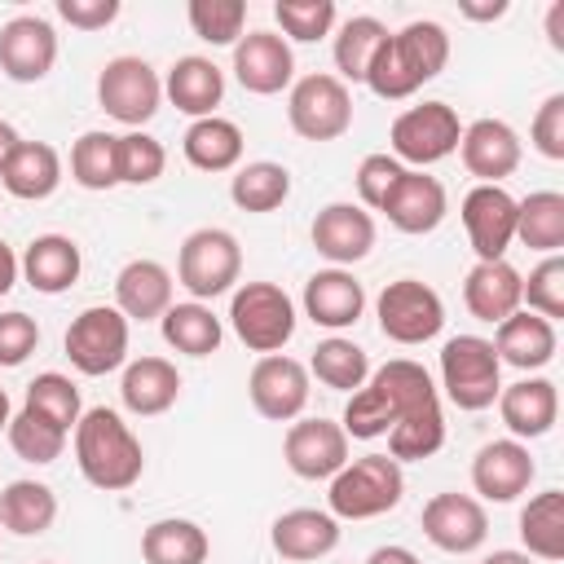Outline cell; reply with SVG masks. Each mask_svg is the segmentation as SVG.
<instances>
[{
  "instance_id": "obj_1",
  "label": "cell",
  "mask_w": 564,
  "mask_h": 564,
  "mask_svg": "<svg viewBox=\"0 0 564 564\" xmlns=\"http://www.w3.org/2000/svg\"><path fill=\"white\" fill-rule=\"evenodd\" d=\"M445 62H449V31L432 18H414L401 31H388V40L379 44L366 70V88L383 101H405L427 79H436Z\"/></svg>"
},
{
  "instance_id": "obj_2",
  "label": "cell",
  "mask_w": 564,
  "mask_h": 564,
  "mask_svg": "<svg viewBox=\"0 0 564 564\" xmlns=\"http://www.w3.org/2000/svg\"><path fill=\"white\" fill-rule=\"evenodd\" d=\"M75 463L79 476L101 489V494H123L141 480L145 471V449L137 441V432L123 423L119 410L110 405H93L79 414L75 423Z\"/></svg>"
},
{
  "instance_id": "obj_3",
  "label": "cell",
  "mask_w": 564,
  "mask_h": 564,
  "mask_svg": "<svg viewBox=\"0 0 564 564\" xmlns=\"http://www.w3.org/2000/svg\"><path fill=\"white\" fill-rule=\"evenodd\" d=\"M405 498V471L388 454L348 458L326 489V511L335 520H375Z\"/></svg>"
},
{
  "instance_id": "obj_4",
  "label": "cell",
  "mask_w": 564,
  "mask_h": 564,
  "mask_svg": "<svg viewBox=\"0 0 564 564\" xmlns=\"http://www.w3.org/2000/svg\"><path fill=\"white\" fill-rule=\"evenodd\" d=\"M436 375H441L436 392H445L449 405H458L467 414L489 410L502 392V361L485 335H449L441 344Z\"/></svg>"
},
{
  "instance_id": "obj_5",
  "label": "cell",
  "mask_w": 564,
  "mask_h": 564,
  "mask_svg": "<svg viewBox=\"0 0 564 564\" xmlns=\"http://www.w3.org/2000/svg\"><path fill=\"white\" fill-rule=\"evenodd\" d=\"M238 278H242V247L229 229L203 225V229L185 234V242L176 251V282L189 291V300L207 304V300L234 291Z\"/></svg>"
},
{
  "instance_id": "obj_6",
  "label": "cell",
  "mask_w": 564,
  "mask_h": 564,
  "mask_svg": "<svg viewBox=\"0 0 564 564\" xmlns=\"http://www.w3.org/2000/svg\"><path fill=\"white\" fill-rule=\"evenodd\" d=\"M229 326L251 352H282L295 335V300L278 282H242L229 295Z\"/></svg>"
},
{
  "instance_id": "obj_7",
  "label": "cell",
  "mask_w": 564,
  "mask_h": 564,
  "mask_svg": "<svg viewBox=\"0 0 564 564\" xmlns=\"http://www.w3.org/2000/svg\"><path fill=\"white\" fill-rule=\"evenodd\" d=\"M97 106L115 123H123L128 132H137V128H145L159 115V106H163V79H159V70L145 57L119 53L97 75Z\"/></svg>"
},
{
  "instance_id": "obj_8",
  "label": "cell",
  "mask_w": 564,
  "mask_h": 564,
  "mask_svg": "<svg viewBox=\"0 0 564 564\" xmlns=\"http://www.w3.org/2000/svg\"><path fill=\"white\" fill-rule=\"evenodd\" d=\"M286 123L304 141H339L352 128V93L330 70L300 75L286 88Z\"/></svg>"
},
{
  "instance_id": "obj_9",
  "label": "cell",
  "mask_w": 564,
  "mask_h": 564,
  "mask_svg": "<svg viewBox=\"0 0 564 564\" xmlns=\"http://www.w3.org/2000/svg\"><path fill=\"white\" fill-rule=\"evenodd\" d=\"M458 137H463V123H458V110L449 101H423V106H410L392 119L388 128V154L414 172L449 159L458 150Z\"/></svg>"
},
{
  "instance_id": "obj_10",
  "label": "cell",
  "mask_w": 564,
  "mask_h": 564,
  "mask_svg": "<svg viewBox=\"0 0 564 564\" xmlns=\"http://www.w3.org/2000/svg\"><path fill=\"white\" fill-rule=\"evenodd\" d=\"M375 317H379L383 339H392L401 348H414V344H427V339L441 335L445 300L436 295V286H427L419 278H397V282H388L379 291Z\"/></svg>"
},
{
  "instance_id": "obj_11",
  "label": "cell",
  "mask_w": 564,
  "mask_h": 564,
  "mask_svg": "<svg viewBox=\"0 0 564 564\" xmlns=\"http://www.w3.org/2000/svg\"><path fill=\"white\" fill-rule=\"evenodd\" d=\"M70 366L88 379H101L119 366H128V317L115 304H88L70 317L62 339Z\"/></svg>"
},
{
  "instance_id": "obj_12",
  "label": "cell",
  "mask_w": 564,
  "mask_h": 564,
  "mask_svg": "<svg viewBox=\"0 0 564 564\" xmlns=\"http://www.w3.org/2000/svg\"><path fill=\"white\" fill-rule=\"evenodd\" d=\"M423 538L445 551V555H471L485 546L489 538V516H485V502L471 498V494H458V489H445V494H432L423 502Z\"/></svg>"
},
{
  "instance_id": "obj_13",
  "label": "cell",
  "mask_w": 564,
  "mask_h": 564,
  "mask_svg": "<svg viewBox=\"0 0 564 564\" xmlns=\"http://www.w3.org/2000/svg\"><path fill=\"white\" fill-rule=\"evenodd\" d=\"M247 397L251 410L269 423H295L308 405V366L286 357V352H269L251 366L247 375Z\"/></svg>"
},
{
  "instance_id": "obj_14",
  "label": "cell",
  "mask_w": 564,
  "mask_h": 564,
  "mask_svg": "<svg viewBox=\"0 0 564 564\" xmlns=\"http://www.w3.org/2000/svg\"><path fill=\"white\" fill-rule=\"evenodd\" d=\"M458 216L476 260H507V247L516 242V198L502 185H471Z\"/></svg>"
},
{
  "instance_id": "obj_15",
  "label": "cell",
  "mask_w": 564,
  "mask_h": 564,
  "mask_svg": "<svg viewBox=\"0 0 564 564\" xmlns=\"http://www.w3.org/2000/svg\"><path fill=\"white\" fill-rule=\"evenodd\" d=\"M282 458L300 480H330L348 463V436L335 419H295L282 436Z\"/></svg>"
},
{
  "instance_id": "obj_16",
  "label": "cell",
  "mask_w": 564,
  "mask_h": 564,
  "mask_svg": "<svg viewBox=\"0 0 564 564\" xmlns=\"http://www.w3.org/2000/svg\"><path fill=\"white\" fill-rule=\"evenodd\" d=\"M533 476H538V463L529 445L516 436L489 441L471 458V489L480 494V502H516L520 494H529Z\"/></svg>"
},
{
  "instance_id": "obj_17",
  "label": "cell",
  "mask_w": 564,
  "mask_h": 564,
  "mask_svg": "<svg viewBox=\"0 0 564 564\" xmlns=\"http://www.w3.org/2000/svg\"><path fill=\"white\" fill-rule=\"evenodd\" d=\"M57 62V31L40 13H18L0 26V70L13 84H40Z\"/></svg>"
},
{
  "instance_id": "obj_18",
  "label": "cell",
  "mask_w": 564,
  "mask_h": 564,
  "mask_svg": "<svg viewBox=\"0 0 564 564\" xmlns=\"http://www.w3.org/2000/svg\"><path fill=\"white\" fill-rule=\"evenodd\" d=\"M458 159L480 185H502L520 167L524 145L507 119H471L458 137Z\"/></svg>"
},
{
  "instance_id": "obj_19",
  "label": "cell",
  "mask_w": 564,
  "mask_h": 564,
  "mask_svg": "<svg viewBox=\"0 0 564 564\" xmlns=\"http://www.w3.org/2000/svg\"><path fill=\"white\" fill-rule=\"evenodd\" d=\"M234 79L256 93V97H273L282 88L295 84V53L278 31H247L234 44Z\"/></svg>"
},
{
  "instance_id": "obj_20",
  "label": "cell",
  "mask_w": 564,
  "mask_h": 564,
  "mask_svg": "<svg viewBox=\"0 0 564 564\" xmlns=\"http://www.w3.org/2000/svg\"><path fill=\"white\" fill-rule=\"evenodd\" d=\"M313 251L330 260V269H348L357 260L370 256L375 247V216L357 203H326L317 216H313Z\"/></svg>"
},
{
  "instance_id": "obj_21",
  "label": "cell",
  "mask_w": 564,
  "mask_h": 564,
  "mask_svg": "<svg viewBox=\"0 0 564 564\" xmlns=\"http://www.w3.org/2000/svg\"><path fill=\"white\" fill-rule=\"evenodd\" d=\"M498 414L516 441H538L560 419V388L546 375H524L498 392Z\"/></svg>"
},
{
  "instance_id": "obj_22",
  "label": "cell",
  "mask_w": 564,
  "mask_h": 564,
  "mask_svg": "<svg viewBox=\"0 0 564 564\" xmlns=\"http://www.w3.org/2000/svg\"><path fill=\"white\" fill-rule=\"evenodd\" d=\"M339 520L317 507H291L269 524V546L291 564H313L339 546Z\"/></svg>"
},
{
  "instance_id": "obj_23",
  "label": "cell",
  "mask_w": 564,
  "mask_h": 564,
  "mask_svg": "<svg viewBox=\"0 0 564 564\" xmlns=\"http://www.w3.org/2000/svg\"><path fill=\"white\" fill-rule=\"evenodd\" d=\"M445 212H449V194H445V185H441L436 176H427V172H414V167L401 172L397 189H392L388 203H383L388 225L401 229V234H410V238L432 234V229L445 220Z\"/></svg>"
},
{
  "instance_id": "obj_24",
  "label": "cell",
  "mask_w": 564,
  "mask_h": 564,
  "mask_svg": "<svg viewBox=\"0 0 564 564\" xmlns=\"http://www.w3.org/2000/svg\"><path fill=\"white\" fill-rule=\"evenodd\" d=\"M366 313V286L348 269H317L304 282V317L322 330H348Z\"/></svg>"
},
{
  "instance_id": "obj_25",
  "label": "cell",
  "mask_w": 564,
  "mask_h": 564,
  "mask_svg": "<svg viewBox=\"0 0 564 564\" xmlns=\"http://www.w3.org/2000/svg\"><path fill=\"white\" fill-rule=\"evenodd\" d=\"M18 269H22V278H26L31 291L62 295V291H70L79 282L84 256H79V242L75 238H66V234H40L18 256Z\"/></svg>"
},
{
  "instance_id": "obj_26",
  "label": "cell",
  "mask_w": 564,
  "mask_h": 564,
  "mask_svg": "<svg viewBox=\"0 0 564 564\" xmlns=\"http://www.w3.org/2000/svg\"><path fill=\"white\" fill-rule=\"evenodd\" d=\"M520 286H524V278H520L516 264H507V260H476L467 269V278H463V304H467V313L476 322L498 326V322H507L520 308Z\"/></svg>"
},
{
  "instance_id": "obj_27",
  "label": "cell",
  "mask_w": 564,
  "mask_h": 564,
  "mask_svg": "<svg viewBox=\"0 0 564 564\" xmlns=\"http://www.w3.org/2000/svg\"><path fill=\"white\" fill-rule=\"evenodd\" d=\"M489 344H494L502 366H516V370L529 375V370L551 366V357L560 348V335H555V322H546V317H538L529 308H516L507 322H498Z\"/></svg>"
},
{
  "instance_id": "obj_28",
  "label": "cell",
  "mask_w": 564,
  "mask_h": 564,
  "mask_svg": "<svg viewBox=\"0 0 564 564\" xmlns=\"http://www.w3.org/2000/svg\"><path fill=\"white\" fill-rule=\"evenodd\" d=\"M163 97H167L181 115L207 119V115H216V106L225 101V70H220L212 57H203V53H185V57L172 62V70H167V79H163Z\"/></svg>"
},
{
  "instance_id": "obj_29",
  "label": "cell",
  "mask_w": 564,
  "mask_h": 564,
  "mask_svg": "<svg viewBox=\"0 0 564 564\" xmlns=\"http://www.w3.org/2000/svg\"><path fill=\"white\" fill-rule=\"evenodd\" d=\"M0 185L22 203H44L62 185V154L48 141H18L0 163Z\"/></svg>"
},
{
  "instance_id": "obj_30",
  "label": "cell",
  "mask_w": 564,
  "mask_h": 564,
  "mask_svg": "<svg viewBox=\"0 0 564 564\" xmlns=\"http://www.w3.org/2000/svg\"><path fill=\"white\" fill-rule=\"evenodd\" d=\"M115 308L128 317V322H154L172 308V273L167 264L141 256V260H128L119 273H115Z\"/></svg>"
},
{
  "instance_id": "obj_31",
  "label": "cell",
  "mask_w": 564,
  "mask_h": 564,
  "mask_svg": "<svg viewBox=\"0 0 564 564\" xmlns=\"http://www.w3.org/2000/svg\"><path fill=\"white\" fill-rule=\"evenodd\" d=\"M176 397H181V370L167 357H137L123 366L119 401L128 414H137V419L167 414L176 405Z\"/></svg>"
},
{
  "instance_id": "obj_32",
  "label": "cell",
  "mask_w": 564,
  "mask_h": 564,
  "mask_svg": "<svg viewBox=\"0 0 564 564\" xmlns=\"http://www.w3.org/2000/svg\"><path fill=\"white\" fill-rule=\"evenodd\" d=\"M181 150H185V163L198 172H234L242 163V128L220 115L194 119L181 137Z\"/></svg>"
},
{
  "instance_id": "obj_33",
  "label": "cell",
  "mask_w": 564,
  "mask_h": 564,
  "mask_svg": "<svg viewBox=\"0 0 564 564\" xmlns=\"http://www.w3.org/2000/svg\"><path fill=\"white\" fill-rule=\"evenodd\" d=\"M57 520V494L44 480H9L0 489V529L13 538H40Z\"/></svg>"
},
{
  "instance_id": "obj_34",
  "label": "cell",
  "mask_w": 564,
  "mask_h": 564,
  "mask_svg": "<svg viewBox=\"0 0 564 564\" xmlns=\"http://www.w3.org/2000/svg\"><path fill=\"white\" fill-rule=\"evenodd\" d=\"M207 529L185 516H163L145 524L141 533V560L145 564H207Z\"/></svg>"
},
{
  "instance_id": "obj_35",
  "label": "cell",
  "mask_w": 564,
  "mask_h": 564,
  "mask_svg": "<svg viewBox=\"0 0 564 564\" xmlns=\"http://www.w3.org/2000/svg\"><path fill=\"white\" fill-rule=\"evenodd\" d=\"M159 330H163V344L185 357H212L225 339L220 317L198 300H181V304L172 300V308L159 317Z\"/></svg>"
},
{
  "instance_id": "obj_36",
  "label": "cell",
  "mask_w": 564,
  "mask_h": 564,
  "mask_svg": "<svg viewBox=\"0 0 564 564\" xmlns=\"http://www.w3.org/2000/svg\"><path fill=\"white\" fill-rule=\"evenodd\" d=\"M516 242L542 256H560L564 247V194L560 189H533L529 198H516Z\"/></svg>"
},
{
  "instance_id": "obj_37",
  "label": "cell",
  "mask_w": 564,
  "mask_h": 564,
  "mask_svg": "<svg viewBox=\"0 0 564 564\" xmlns=\"http://www.w3.org/2000/svg\"><path fill=\"white\" fill-rule=\"evenodd\" d=\"M388 40V26L370 13H352L335 26V44H330V57H335V79H352V84H366V70L379 53V44Z\"/></svg>"
},
{
  "instance_id": "obj_38",
  "label": "cell",
  "mask_w": 564,
  "mask_h": 564,
  "mask_svg": "<svg viewBox=\"0 0 564 564\" xmlns=\"http://www.w3.org/2000/svg\"><path fill=\"white\" fill-rule=\"evenodd\" d=\"M229 198H234L238 212H256V216L278 212L291 198V172L282 163H273V159L242 163L229 176Z\"/></svg>"
},
{
  "instance_id": "obj_39",
  "label": "cell",
  "mask_w": 564,
  "mask_h": 564,
  "mask_svg": "<svg viewBox=\"0 0 564 564\" xmlns=\"http://www.w3.org/2000/svg\"><path fill=\"white\" fill-rule=\"evenodd\" d=\"M520 542L533 560H564V494L542 489L520 507Z\"/></svg>"
},
{
  "instance_id": "obj_40",
  "label": "cell",
  "mask_w": 564,
  "mask_h": 564,
  "mask_svg": "<svg viewBox=\"0 0 564 564\" xmlns=\"http://www.w3.org/2000/svg\"><path fill=\"white\" fill-rule=\"evenodd\" d=\"M308 379H317L322 388H330V392H357L366 379H370V357H366V348L361 344H352V339H344V335H330V339H322L317 348H313V357H308Z\"/></svg>"
},
{
  "instance_id": "obj_41",
  "label": "cell",
  "mask_w": 564,
  "mask_h": 564,
  "mask_svg": "<svg viewBox=\"0 0 564 564\" xmlns=\"http://www.w3.org/2000/svg\"><path fill=\"white\" fill-rule=\"evenodd\" d=\"M70 181L79 189H93V194L115 189L119 185V137L101 132V128L75 137V145H70Z\"/></svg>"
},
{
  "instance_id": "obj_42",
  "label": "cell",
  "mask_w": 564,
  "mask_h": 564,
  "mask_svg": "<svg viewBox=\"0 0 564 564\" xmlns=\"http://www.w3.org/2000/svg\"><path fill=\"white\" fill-rule=\"evenodd\" d=\"M441 445H445V410H441V401H432V405L405 414V419L388 432V458H397V463H423V458H432Z\"/></svg>"
},
{
  "instance_id": "obj_43",
  "label": "cell",
  "mask_w": 564,
  "mask_h": 564,
  "mask_svg": "<svg viewBox=\"0 0 564 564\" xmlns=\"http://www.w3.org/2000/svg\"><path fill=\"white\" fill-rule=\"evenodd\" d=\"M22 405L35 410L40 419L57 423L62 432H75V423H79V414H84V405H79V388H75V379L62 375V370H44V375H35V379L26 383V401H22Z\"/></svg>"
},
{
  "instance_id": "obj_44",
  "label": "cell",
  "mask_w": 564,
  "mask_h": 564,
  "mask_svg": "<svg viewBox=\"0 0 564 564\" xmlns=\"http://www.w3.org/2000/svg\"><path fill=\"white\" fill-rule=\"evenodd\" d=\"M4 436H9V449H13L22 463L44 467V463H57V458H62V449H66V436H70V432H62L57 423H48V419H40L35 410H26V405H22V410L9 419Z\"/></svg>"
},
{
  "instance_id": "obj_45",
  "label": "cell",
  "mask_w": 564,
  "mask_h": 564,
  "mask_svg": "<svg viewBox=\"0 0 564 564\" xmlns=\"http://www.w3.org/2000/svg\"><path fill=\"white\" fill-rule=\"evenodd\" d=\"M273 22L282 26V40L291 44H317L326 35H335L339 9L335 0H278L273 4Z\"/></svg>"
},
{
  "instance_id": "obj_46",
  "label": "cell",
  "mask_w": 564,
  "mask_h": 564,
  "mask_svg": "<svg viewBox=\"0 0 564 564\" xmlns=\"http://www.w3.org/2000/svg\"><path fill=\"white\" fill-rule=\"evenodd\" d=\"M194 35L212 48H234L242 40V26H247V4L242 0H189L185 9Z\"/></svg>"
},
{
  "instance_id": "obj_47",
  "label": "cell",
  "mask_w": 564,
  "mask_h": 564,
  "mask_svg": "<svg viewBox=\"0 0 564 564\" xmlns=\"http://www.w3.org/2000/svg\"><path fill=\"white\" fill-rule=\"evenodd\" d=\"M167 167V150L145 128L119 132V185H154Z\"/></svg>"
},
{
  "instance_id": "obj_48",
  "label": "cell",
  "mask_w": 564,
  "mask_h": 564,
  "mask_svg": "<svg viewBox=\"0 0 564 564\" xmlns=\"http://www.w3.org/2000/svg\"><path fill=\"white\" fill-rule=\"evenodd\" d=\"M520 304H529V313H538L546 322L564 317V256H542L529 269L524 286H520Z\"/></svg>"
},
{
  "instance_id": "obj_49",
  "label": "cell",
  "mask_w": 564,
  "mask_h": 564,
  "mask_svg": "<svg viewBox=\"0 0 564 564\" xmlns=\"http://www.w3.org/2000/svg\"><path fill=\"white\" fill-rule=\"evenodd\" d=\"M401 172H405V167H401L392 154H366V159L357 163V176H352V185H357V207L383 212V203H388V194L397 189Z\"/></svg>"
},
{
  "instance_id": "obj_50",
  "label": "cell",
  "mask_w": 564,
  "mask_h": 564,
  "mask_svg": "<svg viewBox=\"0 0 564 564\" xmlns=\"http://www.w3.org/2000/svg\"><path fill=\"white\" fill-rule=\"evenodd\" d=\"M35 348H40V326H35V317L22 313V308L0 313V366L13 370V366H22Z\"/></svg>"
},
{
  "instance_id": "obj_51",
  "label": "cell",
  "mask_w": 564,
  "mask_h": 564,
  "mask_svg": "<svg viewBox=\"0 0 564 564\" xmlns=\"http://www.w3.org/2000/svg\"><path fill=\"white\" fill-rule=\"evenodd\" d=\"M529 141H533V150H538L542 159L564 163V93H551V97L538 106V115H533V123H529Z\"/></svg>"
},
{
  "instance_id": "obj_52",
  "label": "cell",
  "mask_w": 564,
  "mask_h": 564,
  "mask_svg": "<svg viewBox=\"0 0 564 564\" xmlns=\"http://www.w3.org/2000/svg\"><path fill=\"white\" fill-rule=\"evenodd\" d=\"M57 18L75 31H106L119 18V0H57Z\"/></svg>"
},
{
  "instance_id": "obj_53",
  "label": "cell",
  "mask_w": 564,
  "mask_h": 564,
  "mask_svg": "<svg viewBox=\"0 0 564 564\" xmlns=\"http://www.w3.org/2000/svg\"><path fill=\"white\" fill-rule=\"evenodd\" d=\"M18 278H22V269H18V251H13V247L0 238V300H4V295L18 286Z\"/></svg>"
},
{
  "instance_id": "obj_54",
  "label": "cell",
  "mask_w": 564,
  "mask_h": 564,
  "mask_svg": "<svg viewBox=\"0 0 564 564\" xmlns=\"http://www.w3.org/2000/svg\"><path fill=\"white\" fill-rule=\"evenodd\" d=\"M366 564H419V555H414L410 546L388 542V546H375V551L366 555Z\"/></svg>"
},
{
  "instance_id": "obj_55",
  "label": "cell",
  "mask_w": 564,
  "mask_h": 564,
  "mask_svg": "<svg viewBox=\"0 0 564 564\" xmlns=\"http://www.w3.org/2000/svg\"><path fill=\"white\" fill-rule=\"evenodd\" d=\"M458 13L471 18V22H494V18L507 13V0H494V4H458Z\"/></svg>"
},
{
  "instance_id": "obj_56",
  "label": "cell",
  "mask_w": 564,
  "mask_h": 564,
  "mask_svg": "<svg viewBox=\"0 0 564 564\" xmlns=\"http://www.w3.org/2000/svg\"><path fill=\"white\" fill-rule=\"evenodd\" d=\"M546 35H551V48H564V0L546 9Z\"/></svg>"
},
{
  "instance_id": "obj_57",
  "label": "cell",
  "mask_w": 564,
  "mask_h": 564,
  "mask_svg": "<svg viewBox=\"0 0 564 564\" xmlns=\"http://www.w3.org/2000/svg\"><path fill=\"white\" fill-rule=\"evenodd\" d=\"M480 564H533V555H524V551H511V546H502V551H489Z\"/></svg>"
},
{
  "instance_id": "obj_58",
  "label": "cell",
  "mask_w": 564,
  "mask_h": 564,
  "mask_svg": "<svg viewBox=\"0 0 564 564\" xmlns=\"http://www.w3.org/2000/svg\"><path fill=\"white\" fill-rule=\"evenodd\" d=\"M18 141H22V137H18V128H13V123H4V119H0V163H4V154H9V150H13V145H18Z\"/></svg>"
},
{
  "instance_id": "obj_59",
  "label": "cell",
  "mask_w": 564,
  "mask_h": 564,
  "mask_svg": "<svg viewBox=\"0 0 564 564\" xmlns=\"http://www.w3.org/2000/svg\"><path fill=\"white\" fill-rule=\"evenodd\" d=\"M9 419H13V405H9V392L0 388V432L9 427Z\"/></svg>"
},
{
  "instance_id": "obj_60",
  "label": "cell",
  "mask_w": 564,
  "mask_h": 564,
  "mask_svg": "<svg viewBox=\"0 0 564 564\" xmlns=\"http://www.w3.org/2000/svg\"><path fill=\"white\" fill-rule=\"evenodd\" d=\"M44 564H48V560H44Z\"/></svg>"
}]
</instances>
